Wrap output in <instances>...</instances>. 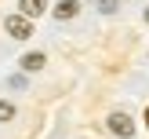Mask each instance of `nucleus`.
Segmentation results:
<instances>
[{"mask_svg":"<svg viewBox=\"0 0 149 139\" xmlns=\"http://www.w3.org/2000/svg\"><path fill=\"white\" fill-rule=\"evenodd\" d=\"M4 29L15 37V40H29V37H33V18H26V15H7Z\"/></svg>","mask_w":149,"mask_h":139,"instance_id":"obj_1","label":"nucleus"},{"mask_svg":"<svg viewBox=\"0 0 149 139\" xmlns=\"http://www.w3.org/2000/svg\"><path fill=\"white\" fill-rule=\"evenodd\" d=\"M44 11H47V0H18V15H26V18H36Z\"/></svg>","mask_w":149,"mask_h":139,"instance_id":"obj_3","label":"nucleus"},{"mask_svg":"<svg viewBox=\"0 0 149 139\" xmlns=\"http://www.w3.org/2000/svg\"><path fill=\"white\" fill-rule=\"evenodd\" d=\"M11 117H15V106L11 102H0V121H11Z\"/></svg>","mask_w":149,"mask_h":139,"instance_id":"obj_7","label":"nucleus"},{"mask_svg":"<svg viewBox=\"0 0 149 139\" xmlns=\"http://www.w3.org/2000/svg\"><path fill=\"white\" fill-rule=\"evenodd\" d=\"M109 132H113V135H120V139H131L135 135V121H131L127 114H120V110H116V114H109Z\"/></svg>","mask_w":149,"mask_h":139,"instance_id":"obj_2","label":"nucleus"},{"mask_svg":"<svg viewBox=\"0 0 149 139\" xmlns=\"http://www.w3.org/2000/svg\"><path fill=\"white\" fill-rule=\"evenodd\" d=\"M77 11H80V4H77V0H62V4H55V18H58V22L77 18Z\"/></svg>","mask_w":149,"mask_h":139,"instance_id":"obj_4","label":"nucleus"},{"mask_svg":"<svg viewBox=\"0 0 149 139\" xmlns=\"http://www.w3.org/2000/svg\"><path fill=\"white\" fill-rule=\"evenodd\" d=\"M116 7H120V4H116V0H98V11H102V15H113Z\"/></svg>","mask_w":149,"mask_h":139,"instance_id":"obj_6","label":"nucleus"},{"mask_svg":"<svg viewBox=\"0 0 149 139\" xmlns=\"http://www.w3.org/2000/svg\"><path fill=\"white\" fill-rule=\"evenodd\" d=\"M146 22H149V7H146Z\"/></svg>","mask_w":149,"mask_h":139,"instance_id":"obj_8","label":"nucleus"},{"mask_svg":"<svg viewBox=\"0 0 149 139\" xmlns=\"http://www.w3.org/2000/svg\"><path fill=\"white\" fill-rule=\"evenodd\" d=\"M44 51H29V55H22V70L26 73H36V70H44Z\"/></svg>","mask_w":149,"mask_h":139,"instance_id":"obj_5","label":"nucleus"}]
</instances>
